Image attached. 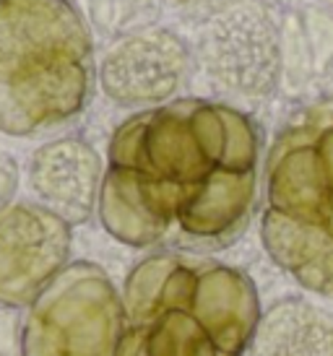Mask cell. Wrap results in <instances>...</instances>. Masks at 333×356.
I'll use <instances>...</instances> for the list:
<instances>
[{"label": "cell", "mask_w": 333, "mask_h": 356, "mask_svg": "<svg viewBox=\"0 0 333 356\" xmlns=\"http://www.w3.org/2000/svg\"><path fill=\"white\" fill-rule=\"evenodd\" d=\"M172 3L185 13L187 19L206 24V21L216 19L219 13L235 8V6L245 3V0H172Z\"/></svg>", "instance_id": "cell-11"}, {"label": "cell", "mask_w": 333, "mask_h": 356, "mask_svg": "<svg viewBox=\"0 0 333 356\" xmlns=\"http://www.w3.org/2000/svg\"><path fill=\"white\" fill-rule=\"evenodd\" d=\"M123 330V294L99 266L76 260L21 317V356H118Z\"/></svg>", "instance_id": "cell-5"}, {"label": "cell", "mask_w": 333, "mask_h": 356, "mask_svg": "<svg viewBox=\"0 0 333 356\" xmlns=\"http://www.w3.org/2000/svg\"><path fill=\"white\" fill-rule=\"evenodd\" d=\"M261 239L286 276L333 299V97L279 130L265 159Z\"/></svg>", "instance_id": "cell-4"}, {"label": "cell", "mask_w": 333, "mask_h": 356, "mask_svg": "<svg viewBox=\"0 0 333 356\" xmlns=\"http://www.w3.org/2000/svg\"><path fill=\"white\" fill-rule=\"evenodd\" d=\"M70 257V224L40 203L0 208V305L29 307Z\"/></svg>", "instance_id": "cell-7"}, {"label": "cell", "mask_w": 333, "mask_h": 356, "mask_svg": "<svg viewBox=\"0 0 333 356\" xmlns=\"http://www.w3.org/2000/svg\"><path fill=\"white\" fill-rule=\"evenodd\" d=\"M104 169L91 143L84 138H55L34 151L29 161V188L40 206L70 227L91 218L99 206Z\"/></svg>", "instance_id": "cell-9"}, {"label": "cell", "mask_w": 333, "mask_h": 356, "mask_svg": "<svg viewBox=\"0 0 333 356\" xmlns=\"http://www.w3.org/2000/svg\"><path fill=\"white\" fill-rule=\"evenodd\" d=\"M196 60L216 91L265 99L284 79L281 29L261 3L245 0L203 24Z\"/></svg>", "instance_id": "cell-6"}, {"label": "cell", "mask_w": 333, "mask_h": 356, "mask_svg": "<svg viewBox=\"0 0 333 356\" xmlns=\"http://www.w3.org/2000/svg\"><path fill=\"white\" fill-rule=\"evenodd\" d=\"M190 50L164 26H146L115 42L99 65V86L120 107H162L185 83Z\"/></svg>", "instance_id": "cell-8"}, {"label": "cell", "mask_w": 333, "mask_h": 356, "mask_svg": "<svg viewBox=\"0 0 333 356\" xmlns=\"http://www.w3.org/2000/svg\"><path fill=\"white\" fill-rule=\"evenodd\" d=\"M261 133L245 112L206 99L141 109L112 133L99 221L127 248L183 239L226 245L258 188Z\"/></svg>", "instance_id": "cell-1"}, {"label": "cell", "mask_w": 333, "mask_h": 356, "mask_svg": "<svg viewBox=\"0 0 333 356\" xmlns=\"http://www.w3.org/2000/svg\"><path fill=\"white\" fill-rule=\"evenodd\" d=\"M0 356H21V320L16 309L0 305Z\"/></svg>", "instance_id": "cell-12"}, {"label": "cell", "mask_w": 333, "mask_h": 356, "mask_svg": "<svg viewBox=\"0 0 333 356\" xmlns=\"http://www.w3.org/2000/svg\"><path fill=\"white\" fill-rule=\"evenodd\" d=\"M16 185H19V169L13 164V159L0 151V208L16 193Z\"/></svg>", "instance_id": "cell-13"}, {"label": "cell", "mask_w": 333, "mask_h": 356, "mask_svg": "<svg viewBox=\"0 0 333 356\" xmlns=\"http://www.w3.org/2000/svg\"><path fill=\"white\" fill-rule=\"evenodd\" d=\"M118 356H245L261 299L245 270L185 252H154L125 278Z\"/></svg>", "instance_id": "cell-2"}, {"label": "cell", "mask_w": 333, "mask_h": 356, "mask_svg": "<svg viewBox=\"0 0 333 356\" xmlns=\"http://www.w3.org/2000/svg\"><path fill=\"white\" fill-rule=\"evenodd\" d=\"M253 356H333V315L310 299L289 297L261 315Z\"/></svg>", "instance_id": "cell-10"}, {"label": "cell", "mask_w": 333, "mask_h": 356, "mask_svg": "<svg viewBox=\"0 0 333 356\" xmlns=\"http://www.w3.org/2000/svg\"><path fill=\"white\" fill-rule=\"evenodd\" d=\"M94 86V47L70 0H0V133L68 122Z\"/></svg>", "instance_id": "cell-3"}]
</instances>
